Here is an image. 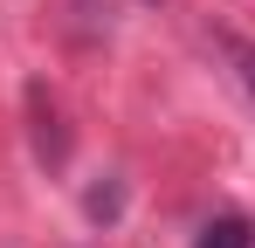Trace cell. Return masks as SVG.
Segmentation results:
<instances>
[{
	"label": "cell",
	"mask_w": 255,
	"mask_h": 248,
	"mask_svg": "<svg viewBox=\"0 0 255 248\" xmlns=\"http://www.w3.org/2000/svg\"><path fill=\"white\" fill-rule=\"evenodd\" d=\"M200 248H255V228H249V221H235V214H228V221H214L207 235H200Z\"/></svg>",
	"instance_id": "1"
},
{
	"label": "cell",
	"mask_w": 255,
	"mask_h": 248,
	"mask_svg": "<svg viewBox=\"0 0 255 248\" xmlns=\"http://www.w3.org/2000/svg\"><path fill=\"white\" fill-rule=\"evenodd\" d=\"M221 48H228V62H235V76H242V90L255 97V48H249V41H235V35H221Z\"/></svg>",
	"instance_id": "2"
}]
</instances>
